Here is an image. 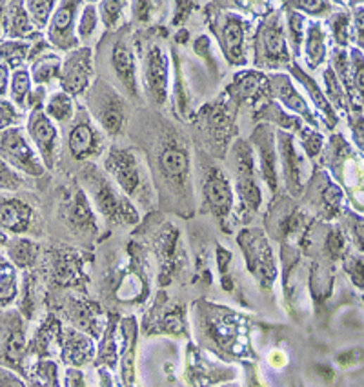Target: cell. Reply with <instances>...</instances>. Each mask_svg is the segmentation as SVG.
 <instances>
[{
  "label": "cell",
  "instance_id": "obj_1",
  "mask_svg": "<svg viewBox=\"0 0 364 387\" xmlns=\"http://www.w3.org/2000/svg\"><path fill=\"white\" fill-rule=\"evenodd\" d=\"M0 153L18 169H24L31 175L42 173V166L37 160V155L27 145L26 138L18 129H8L0 135Z\"/></svg>",
  "mask_w": 364,
  "mask_h": 387
},
{
  "label": "cell",
  "instance_id": "obj_2",
  "mask_svg": "<svg viewBox=\"0 0 364 387\" xmlns=\"http://www.w3.org/2000/svg\"><path fill=\"white\" fill-rule=\"evenodd\" d=\"M92 75V53H89V49H79V51L71 53V57L64 64L62 88L68 95H79L89 86Z\"/></svg>",
  "mask_w": 364,
  "mask_h": 387
},
{
  "label": "cell",
  "instance_id": "obj_3",
  "mask_svg": "<svg viewBox=\"0 0 364 387\" xmlns=\"http://www.w3.org/2000/svg\"><path fill=\"white\" fill-rule=\"evenodd\" d=\"M93 113L97 114L101 124L110 133H117L123 126L124 113L123 102L119 95L111 93L108 88H101L99 91L93 93Z\"/></svg>",
  "mask_w": 364,
  "mask_h": 387
},
{
  "label": "cell",
  "instance_id": "obj_4",
  "mask_svg": "<svg viewBox=\"0 0 364 387\" xmlns=\"http://www.w3.org/2000/svg\"><path fill=\"white\" fill-rule=\"evenodd\" d=\"M75 8H77V4H73V2L61 4V8L53 15L51 24H49V40L61 49H71L79 44V40L73 35Z\"/></svg>",
  "mask_w": 364,
  "mask_h": 387
},
{
  "label": "cell",
  "instance_id": "obj_5",
  "mask_svg": "<svg viewBox=\"0 0 364 387\" xmlns=\"http://www.w3.org/2000/svg\"><path fill=\"white\" fill-rule=\"evenodd\" d=\"M30 135L39 147L40 155L44 157L46 164L51 166L55 144H57V129L42 113H33L30 120Z\"/></svg>",
  "mask_w": 364,
  "mask_h": 387
},
{
  "label": "cell",
  "instance_id": "obj_6",
  "mask_svg": "<svg viewBox=\"0 0 364 387\" xmlns=\"http://www.w3.org/2000/svg\"><path fill=\"white\" fill-rule=\"evenodd\" d=\"M166 79H168V62L161 49H151L146 62V80L158 102L164 100L166 93Z\"/></svg>",
  "mask_w": 364,
  "mask_h": 387
},
{
  "label": "cell",
  "instance_id": "obj_7",
  "mask_svg": "<svg viewBox=\"0 0 364 387\" xmlns=\"http://www.w3.org/2000/svg\"><path fill=\"white\" fill-rule=\"evenodd\" d=\"M70 150L73 157L84 159L99 151V135L88 122H79L70 133Z\"/></svg>",
  "mask_w": 364,
  "mask_h": 387
},
{
  "label": "cell",
  "instance_id": "obj_8",
  "mask_svg": "<svg viewBox=\"0 0 364 387\" xmlns=\"http://www.w3.org/2000/svg\"><path fill=\"white\" fill-rule=\"evenodd\" d=\"M259 46L263 51V57L268 62L286 60L288 51H286V40L282 35V29L279 26H266L259 35Z\"/></svg>",
  "mask_w": 364,
  "mask_h": 387
},
{
  "label": "cell",
  "instance_id": "obj_9",
  "mask_svg": "<svg viewBox=\"0 0 364 387\" xmlns=\"http://www.w3.org/2000/svg\"><path fill=\"white\" fill-rule=\"evenodd\" d=\"M108 167H111V171L119 178L120 185H123L127 193H132L137 185H139V171H137L133 159L127 153L115 151L110 157V160H108Z\"/></svg>",
  "mask_w": 364,
  "mask_h": 387
},
{
  "label": "cell",
  "instance_id": "obj_10",
  "mask_svg": "<svg viewBox=\"0 0 364 387\" xmlns=\"http://www.w3.org/2000/svg\"><path fill=\"white\" fill-rule=\"evenodd\" d=\"M224 51L232 62H242L244 58V29L237 18H230L222 29Z\"/></svg>",
  "mask_w": 364,
  "mask_h": 387
},
{
  "label": "cell",
  "instance_id": "obj_11",
  "mask_svg": "<svg viewBox=\"0 0 364 387\" xmlns=\"http://www.w3.org/2000/svg\"><path fill=\"white\" fill-rule=\"evenodd\" d=\"M31 211L23 202H6L0 206V225L11 229V231H24L30 224Z\"/></svg>",
  "mask_w": 364,
  "mask_h": 387
},
{
  "label": "cell",
  "instance_id": "obj_12",
  "mask_svg": "<svg viewBox=\"0 0 364 387\" xmlns=\"http://www.w3.org/2000/svg\"><path fill=\"white\" fill-rule=\"evenodd\" d=\"M113 66L124 86L132 93H135V62H133L130 48L123 42H119L113 49Z\"/></svg>",
  "mask_w": 364,
  "mask_h": 387
},
{
  "label": "cell",
  "instance_id": "obj_13",
  "mask_svg": "<svg viewBox=\"0 0 364 387\" xmlns=\"http://www.w3.org/2000/svg\"><path fill=\"white\" fill-rule=\"evenodd\" d=\"M206 197L210 200L211 207H215L217 211H228L232 204V193L220 175H211L206 182Z\"/></svg>",
  "mask_w": 364,
  "mask_h": 387
},
{
  "label": "cell",
  "instance_id": "obj_14",
  "mask_svg": "<svg viewBox=\"0 0 364 387\" xmlns=\"http://www.w3.org/2000/svg\"><path fill=\"white\" fill-rule=\"evenodd\" d=\"M161 167L168 176L179 178L188 171V157H186L184 151L177 150V147H168L161 155Z\"/></svg>",
  "mask_w": 364,
  "mask_h": 387
},
{
  "label": "cell",
  "instance_id": "obj_15",
  "mask_svg": "<svg viewBox=\"0 0 364 387\" xmlns=\"http://www.w3.org/2000/svg\"><path fill=\"white\" fill-rule=\"evenodd\" d=\"M48 114L51 119L58 120V122H64V120H70L71 114H73V102L68 93H55L48 102Z\"/></svg>",
  "mask_w": 364,
  "mask_h": 387
},
{
  "label": "cell",
  "instance_id": "obj_16",
  "mask_svg": "<svg viewBox=\"0 0 364 387\" xmlns=\"http://www.w3.org/2000/svg\"><path fill=\"white\" fill-rule=\"evenodd\" d=\"M2 27L6 29V33L13 37H23L26 33H30L31 24L27 20L26 13H24V9H13L9 17L6 15V18L2 20Z\"/></svg>",
  "mask_w": 364,
  "mask_h": 387
},
{
  "label": "cell",
  "instance_id": "obj_17",
  "mask_svg": "<svg viewBox=\"0 0 364 387\" xmlns=\"http://www.w3.org/2000/svg\"><path fill=\"white\" fill-rule=\"evenodd\" d=\"M308 58L312 66H317L325 58V37L319 26H312L308 31Z\"/></svg>",
  "mask_w": 364,
  "mask_h": 387
},
{
  "label": "cell",
  "instance_id": "obj_18",
  "mask_svg": "<svg viewBox=\"0 0 364 387\" xmlns=\"http://www.w3.org/2000/svg\"><path fill=\"white\" fill-rule=\"evenodd\" d=\"M58 70H61V60L57 57H44L33 66V77H35L37 82L46 84L53 77L58 75Z\"/></svg>",
  "mask_w": 364,
  "mask_h": 387
},
{
  "label": "cell",
  "instance_id": "obj_19",
  "mask_svg": "<svg viewBox=\"0 0 364 387\" xmlns=\"http://www.w3.org/2000/svg\"><path fill=\"white\" fill-rule=\"evenodd\" d=\"M99 15L95 6H86L79 20V35L82 40H89L97 31Z\"/></svg>",
  "mask_w": 364,
  "mask_h": 387
},
{
  "label": "cell",
  "instance_id": "obj_20",
  "mask_svg": "<svg viewBox=\"0 0 364 387\" xmlns=\"http://www.w3.org/2000/svg\"><path fill=\"white\" fill-rule=\"evenodd\" d=\"M281 80V84H279V93H281V98L286 102V106L291 107V110H295L297 113H303L306 114V117H310V111H308L306 104L303 102V98L299 97L297 93L294 91V88L290 86V82L284 79H279Z\"/></svg>",
  "mask_w": 364,
  "mask_h": 387
},
{
  "label": "cell",
  "instance_id": "obj_21",
  "mask_svg": "<svg viewBox=\"0 0 364 387\" xmlns=\"http://www.w3.org/2000/svg\"><path fill=\"white\" fill-rule=\"evenodd\" d=\"M15 296L13 269L9 265H0V302L11 300Z\"/></svg>",
  "mask_w": 364,
  "mask_h": 387
},
{
  "label": "cell",
  "instance_id": "obj_22",
  "mask_svg": "<svg viewBox=\"0 0 364 387\" xmlns=\"http://www.w3.org/2000/svg\"><path fill=\"white\" fill-rule=\"evenodd\" d=\"M24 53H26V46L6 44L0 48V58L8 60V64L11 67H17L24 60Z\"/></svg>",
  "mask_w": 364,
  "mask_h": 387
},
{
  "label": "cell",
  "instance_id": "obj_23",
  "mask_svg": "<svg viewBox=\"0 0 364 387\" xmlns=\"http://www.w3.org/2000/svg\"><path fill=\"white\" fill-rule=\"evenodd\" d=\"M326 79V88H328V97L332 98V102H335L339 107H344V93H342V88L339 86V80L335 79L334 71L328 70L325 73Z\"/></svg>",
  "mask_w": 364,
  "mask_h": 387
},
{
  "label": "cell",
  "instance_id": "obj_24",
  "mask_svg": "<svg viewBox=\"0 0 364 387\" xmlns=\"http://www.w3.org/2000/svg\"><path fill=\"white\" fill-rule=\"evenodd\" d=\"M35 246L30 242V240H23L13 247V258L17 260V264L27 265L33 262V256H35Z\"/></svg>",
  "mask_w": 364,
  "mask_h": 387
},
{
  "label": "cell",
  "instance_id": "obj_25",
  "mask_svg": "<svg viewBox=\"0 0 364 387\" xmlns=\"http://www.w3.org/2000/svg\"><path fill=\"white\" fill-rule=\"evenodd\" d=\"M24 351V336L20 333H11L8 340V348H6V357L11 362H18V358L23 357Z\"/></svg>",
  "mask_w": 364,
  "mask_h": 387
},
{
  "label": "cell",
  "instance_id": "obj_26",
  "mask_svg": "<svg viewBox=\"0 0 364 387\" xmlns=\"http://www.w3.org/2000/svg\"><path fill=\"white\" fill-rule=\"evenodd\" d=\"M27 89H30V75L26 71H17L13 79V98L18 104H23Z\"/></svg>",
  "mask_w": 364,
  "mask_h": 387
},
{
  "label": "cell",
  "instance_id": "obj_27",
  "mask_svg": "<svg viewBox=\"0 0 364 387\" xmlns=\"http://www.w3.org/2000/svg\"><path fill=\"white\" fill-rule=\"evenodd\" d=\"M27 6L31 8L30 11L35 18L37 26H46L49 13H51L53 2H27Z\"/></svg>",
  "mask_w": 364,
  "mask_h": 387
},
{
  "label": "cell",
  "instance_id": "obj_28",
  "mask_svg": "<svg viewBox=\"0 0 364 387\" xmlns=\"http://www.w3.org/2000/svg\"><path fill=\"white\" fill-rule=\"evenodd\" d=\"M18 184H20L18 176L0 160V185L2 188H9V190H15V188H18Z\"/></svg>",
  "mask_w": 364,
  "mask_h": 387
},
{
  "label": "cell",
  "instance_id": "obj_29",
  "mask_svg": "<svg viewBox=\"0 0 364 387\" xmlns=\"http://www.w3.org/2000/svg\"><path fill=\"white\" fill-rule=\"evenodd\" d=\"M353 75H356V86L364 97V58L359 51H353Z\"/></svg>",
  "mask_w": 364,
  "mask_h": 387
},
{
  "label": "cell",
  "instance_id": "obj_30",
  "mask_svg": "<svg viewBox=\"0 0 364 387\" xmlns=\"http://www.w3.org/2000/svg\"><path fill=\"white\" fill-rule=\"evenodd\" d=\"M102 9V17H104V22L106 26H115V22H117V17L120 15V9L123 8V4H115V2H104V4H101Z\"/></svg>",
  "mask_w": 364,
  "mask_h": 387
},
{
  "label": "cell",
  "instance_id": "obj_31",
  "mask_svg": "<svg viewBox=\"0 0 364 387\" xmlns=\"http://www.w3.org/2000/svg\"><path fill=\"white\" fill-rule=\"evenodd\" d=\"M17 119H18V114L15 113L13 106L8 104V102H0V129L11 126Z\"/></svg>",
  "mask_w": 364,
  "mask_h": 387
},
{
  "label": "cell",
  "instance_id": "obj_32",
  "mask_svg": "<svg viewBox=\"0 0 364 387\" xmlns=\"http://www.w3.org/2000/svg\"><path fill=\"white\" fill-rule=\"evenodd\" d=\"M334 29H335V37H337V40L341 42V44H346V39H348V17L346 15H337V17L334 18Z\"/></svg>",
  "mask_w": 364,
  "mask_h": 387
},
{
  "label": "cell",
  "instance_id": "obj_33",
  "mask_svg": "<svg viewBox=\"0 0 364 387\" xmlns=\"http://www.w3.org/2000/svg\"><path fill=\"white\" fill-rule=\"evenodd\" d=\"M290 27H291V37H294V42H295V49H299V44H301V29H303V18L299 17V15H291Z\"/></svg>",
  "mask_w": 364,
  "mask_h": 387
},
{
  "label": "cell",
  "instance_id": "obj_34",
  "mask_svg": "<svg viewBox=\"0 0 364 387\" xmlns=\"http://www.w3.org/2000/svg\"><path fill=\"white\" fill-rule=\"evenodd\" d=\"M297 6L299 8H308L306 11H310V13H320L326 8L325 2H299Z\"/></svg>",
  "mask_w": 364,
  "mask_h": 387
},
{
  "label": "cell",
  "instance_id": "obj_35",
  "mask_svg": "<svg viewBox=\"0 0 364 387\" xmlns=\"http://www.w3.org/2000/svg\"><path fill=\"white\" fill-rule=\"evenodd\" d=\"M330 249L334 251L335 255H337L339 251L342 249V238L339 233H334L332 237H330Z\"/></svg>",
  "mask_w": 364,
  "mask_h": 387
},
{
  "label": "cell",
  "instance_id": "obj_36",
  "mask_svg": "<svg viewBox=\"0 0 364 387\" xmlns=\"http://www.w3.org/2000/svg\"><path fill=\"white\" fill-rule=\"evenodd\" d=\"M356 27L357 33H359V39L364 42V9H360L359 13L356 15Z\"/></svg>",
  "mask_w": 364,
  "mask_h": 387
},
{
  "label": "cell",
  "instance_id": "obj_37",
  "mask_svg": "<svg viewBox=\"0 0 364 387\" xmlns=\"http://www.w3.org/2000/svg\"><path fill=\"white\" fill-rule=\"evenodd\" d=\"M6 84H8V67L0 66V95L6 93Z\"/></svg>",
  "mask_w": 364,
  "mask_h": 387
},
{
  "label": "cell",
  "instance_id": "obj_38",
  "mask_svg": "<svg viewBox=\"0 0 364 387\" xmlns=\"http://www.w3.org/2000/svg\"><path fill=\"white\" fill-rule=\"evenodd\" d=\"M356 235H357V238H359L360 247H363V249H364V222H360V224L357 225V228H356Z\"/></svg>",
  "mask_w": 364,
  "mask_h": 387
},
{
  "label": "cell",
  "instance_id": "obj_39",
  "mask_svg": "<svg viewBox=\"0 0 364 387\" xmlns=\"http://www.w3.org/2000/svg\"><path fill=\"white\" fill-rule=\"evenodd\" d=\"M2 387H23V386H20V383H18L17 380L9 379V380H6L4 383H2Z\"/></svg>",
  "mask_w": 364,
  "mask_h": 387
}]
</instances>
